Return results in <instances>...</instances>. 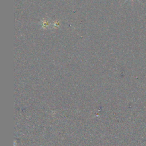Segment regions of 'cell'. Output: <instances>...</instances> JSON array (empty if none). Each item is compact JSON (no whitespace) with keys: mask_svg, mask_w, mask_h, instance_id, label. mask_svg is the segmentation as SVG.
<instances>
[{"mask_svg":"<svg viewBox=\"0 0 146 146\" xmlns=\"http://www.w3.org/2000/svg\"><path fill=\"white\" fill-rule=\"evenodd\" d=\"M128 1V0H126V1Z\"/></svg>","mask_w":146,"mask_h":146,"instance_id":"obj_3","label":"cell"},{"mask_svg":"<svg viewBox=\"0 0 146 146\" xmlns=\"http://www.w3.org/2000/svg\"><path fill=\"white\" fill-rule=\"evenodd\" d=\"M60 26V23L59 21H55L52 22V27L51 29H57L58 27H59V26Z\"/></svg>","mask_w":146,"mask_h":146,"instance_id":"obj_2","label":"cell"},{"mask_svg":"<svg viewBox=\"0 0 146 146\" xmlns=\"http://www.w3.org/2000/svg\"><path fill=\"white\" fill-rule=\"evenodd\" d=\"M39 25L40 26V29L43 30H47L49 29H51L52 22L50 21V19L49 18H44L40 21Z\"/></svg>","mask_w":146,"mask_h":146,"instance_id":"obj_1","label":"cell"}]
</instances>
